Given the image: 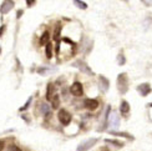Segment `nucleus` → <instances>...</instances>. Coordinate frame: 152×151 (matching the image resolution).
<instances>
[{
	"instance_id": "obj_1",
	"label": "nucleus",
	"mask_w": 152,
	"mask_h": 151,
	"mask_svg": "<svg viewBox=\"0 0 152 151\" xmlns=\"http://www.w3.org/2000/svg\"><path fill=\"white\" fill-rule=\"evenodd\" d=\"M117 88L121 94H125L129 89V79H127L126 74H120L117 76Z\"/></svg>"
},
{
	"instance_id": "obj_2",
	"label": "nucleus",
	"mask_w": 152,
	"mask_h": 151,
	"mask_svg": "<svg viewBox=\"0 0 152 151\" xmlns=\"http://www.w3.org/2000/svg\"><path fill=\"white\" fill-rule=\"evenodd\" d=\"M72 66L77 67L80 71H82V73H85V74H87V75H94V71H92L91 69L89 67V65L86 64L85 61H82V60H77V61H75V63L72 64Z\"/></svg>"
},
{
	"instance_id": "obj_3",
	"label": "nucleus",
	"mask_w": 152,
	"mask_h": 151,
	"mask_svg": "<svg viewBox=\"0 0 152 151\" xmlns=\"http://www.w3.org/2000/svg\"><path fill=\"white\" fill-rule=\"evenodd\" d=\"M99 141V139H89V140H85L84 142H81L80 145L77 146V151H87L90 150L91 147H94V145Z\"/></svg>"
},
{
	"instance_id": "obj_4",
	"label": "nucleus",
	"mask_w": 152,
	"mask_h": 151,
	"mask_svg": "<svg viewBox=\"0 0 152 151\" xmlns=\"http://www.w3.org/2000/svg\"><path fill=\"white\" fill-rule=\"evenodd\" d=\"M57 118H59V120H60V122L63 124V125H69V124L71 122V115L69 114L66 110H64V109L59 110Z\"/></svg>"
},
{
	"instance_id": "obj_5",
	"label": "nucleus",
	"mask_w": 152,
	"mask_h": 151,
	"mask_svg": "<svg viewBox=\"0 0 152 151\" xmlns=\"http://www.w3.org/2000/svg\"><path fill=\"white\" fill-rule=\"evenodd\" d=\"M70 91L74 96H82V94H84V88H82L81 82H79V81L74 82L70 88Z\"/></svg>"
},
{
	"instance_id": "obj_6",
	"label": "nucleus",
	"mask_w": 152,
	"mask_h": 151,
	"mask_svg": "<svg viewBox=\"0 0 152 151\" xmlns=\"http://www.w3.org/2000/svg\"><path fill=\"white\" fill-rule=\"evenodd\" d=\"M109 125L111 126V128H113V129L119 128V125H120V118H119V114H117L116 111H112L111 115L109 116Z\"/></svg>"
},
{
	"instance_id": "obj_7",
	"label": "nucleus",
	"mask_w": 152,
	"mask_h": 151,
	"mask_svg": "<svg viewBox=\"0 0 152 151\" xmlns=\"http://www.w3.org/2000/svg\"><path fill=\"white\" fill-rule=\"evenodd\" d=\"M84 104H85V108L89 110H96L99 108V101L95 100V99H85Z\"/></svg>"
},
{
	"instance_id": "obj_8",
	"label": "nucleus",
	"mask_w": 152,
	"mask_h": 151,
	"mask_svg": "<svg viewBox=\"0 0 152 151\" xmlns=\"http://www.w3.org/2000/svg\"><path fill=\"white\" fill-rule=\"evenodd\" d=\"M137 91L140 92L142 96H146L148 95L151 92V86H150V84H147V82H145V84H141L137 86Z\"/></svg>"
},
{
	"instance_id": "obj_9",
	"label": "nucleus",
	"mask_w": 152,
	"mask_h": 151,
	"mask_svg": "<svg viewBox=\"0 0 152 151\" xmlns=\"http://www.w3.org/2000/svg\"><path fill=\"white\" fill-rule=\"evenodd\" d=\"M13 8H14V1H4L1 4V8H0V13L8 14Z\"/></svg>"
},
{
	"instance_id": "obj_10",
	"label": "nucleus",
	"mask_w": 152,
	"mask_h": 151,
	"mask_svg": "<svg viewBox=\"0 0 152 151\" xmlns=\"http://www.w3.org/2000/svg\"><path fill=\"white\" fill-rule=\"evenodd\" d=\"M99 82H100V88H101V90L102 91H107V89L110 86V82H109L107 79H106L105 76H100Z\"/></svg>"
},
{
	"instance_id": "obj_11",
	"label": "nucleus",
	"mask_w": 152,
	"mask_h": 151,
	"mask_svg": "<svg viewBox=\"0 0 152 151\" xmlns=\"http://www.w3.org/2000/svg\"><path fill=\"white\" fill-rule=\"evenodd\" d=\"M120 111H121V114H122L123 116H126L127 114H129V111H130V105H129V102L125 101V100H122V101H121V105H120Z\"/></svg>"
},
{
	"instance_id": "obj_12",
	"label": "nucleus",
	"mask_w": 152,
	"mask_h": 151,
	"mask_svg": "<svg viewBox=\"0 0 152 151\" xmlns=\"http://www.w3.org/2000/svg\"><path fill=\"white\" fill-rule=\"evenodd\" d=\"M45 54H46V57L47 59H51L53 57V45H51V43H49L45 47Z\"/></svg>"
},
{
	"instance_id": "obj_13",
	"label": "nucleus",
	"mask_w": 152,
	"mask_h": 151,
	"mask_svg": "<svg viewBox=\"0 0 152 151\" xmlns=\"http://www.w3.org/2000/svg\"><path fill=\"white\" fill-rule=\"evenodd\" d=\"M54 85L51 84V82H49L47 84V91H46V99L47 100H50L51 98H53V91H54Z\"/></svg>"
},
{
	"instance_id": "obj_14",
	"label": "nucleus",
	"mask_w": 152,
	"mask_h": 151,
	"mask_svg": "<svg viewBox=\"0 0 152 151\" xmlns=\"http://www.w3.org/2000/svg\"><path fill=\"white\" fill-rule=\"evenodd\" d=\"M53 109L54 110H56L60 108V98H59V95H54L53 96Z\"/></svg>"
},
{
	"instance_id": "obj_15",
	"label": "nucleus",
	"mask_w": 152,
	"mask_h": 151,
	"mask_svg": "<svg viewBox=\"0 0 152 151\" xmlns=\"http://www.w3.org/2000/svg\"><path fill=\"white\" fill-rule=\"evenodd\" d=\"M110 134H112V135H115V136H123V137H127V139H130V140H133V136H132V135H130V134H127V132H116V131H110Z\"/></svg>"
},
{
	"instance_id": "obj_16",
	"label": "nucleus",
	"mask_w": 152,
	"mask_h": 151,
	"mask_svg": "<svg viewBox=\"0 0 152 151\" xmlns=\"http://www.w3.org/2000/svg\"><path fill=\"white\" fill-rule=\"evenodd\" d=\"M49 33H47V31H45L44 34H43V35H41V39H40V44H41V45H44V44H46V45H47V44H49Z\"/></svg>"
},
{
	"instance_id": "obj_17",
	"label": "nucleus",
	"mask_w": 152,
	"mask_h": 151,
	"mask_svg": "<svg viewBox=\"0 0 152 151\" xmlns=\"http://www.w3.org/2000/svg\"><path fill=\"white\" fill-rule=\"evenodd\" d=\"M40 110L41 112H43L44 115H49V111H50V108L47 104H45V102H41L40 104Z\"/></svg>"
},
{
	"instance_id": "obj_18",
	"label": "nucleus",
	"mask_w": 152,
	"mask_h": 151,
	"mask_svg": "<svg viewBox=\"0 0 152 151\" xmlns=\"http://www.w3.org/2000/svg\"><path fill=\"white\" fill-rule=\"evenodd\" d=\"M74 5H76L77 8H80V9H86V8H87V4L84 3V1H80V0H75Z\"/></svg>"
},
{
	"instance_id": "obj_19",
	"label": "nucleus",
	"mask_w": 152,
	"mask_h": 151,
	"mask_svg": "<svg viewBox=\"0 0 152 151\" xmlns=\"http://www.w3.org/2000/svg\"><path fill=\"white\" fill-rule=\"evenodd\" d=\"M106 142L111 144V145H113V146H117V147H122L123 146V142L117 141V140H106Z\"/></svg>"
},
{
	"instance_id": "obj_20",
	"label": "nucleus",
	"mask_w": 152,
	"mask_h": 151,
	"mask_svg": "<svg viewBox=\"0 0 152 151\" xmlns=\"http://www.w3.org/2000/svg\"><path fill=\"white\" fill-rule=\"evenodd\" d=\"M30 104H31V98H29V100L26 101V104L23 106V108H20V111H25V110H27L29 109V106H30Z\"/></svg>"
},
{
	"instance_id": "obj_21",
	"label": "nucleus",
	"mask_w": 152,
	"mask_h": 151,
	"mask_svg": "<svg viewBox=\"0 0 152 151\" xmlns=\"http://www.w3.org/2000/svg\"><path fill=\"white\" fill-rule=\"evenodd\" d=\"M117 61H119V65H123V64H125V61H126V60H125V56H123L122 54H120Z\"/></svg>"
},
{
	"instance_id": "obj_22",
	"label": "nucleus",
	"mask_w": 152,
	"mask_h": 151,
	"mask_svg": "<svg viewBox=\"0 0 152 151\" xmlns=\"http://www.w3.org/2000/svg\"><path fill=\"white\" fill-rule=\"evenodd\" d=\"M9 151H21V149H20L19 146H16V145H10L9 146Z\"/></svg>"
},
{
	"instance_id": "obj_23",
	"label": "nucleus",
	"mask_w": 152,
	"mask_h": 151,
	"mask_svg": "<svg viewBox=\"0 0 152 151\" xmlns=\"http://www.w3.org/2000/svg\"><path fill=\"white\" fill-rule=\"evenodd\" d=\"M60 30H61V26H60V25H57V26H56V31H55V34H54V39H57V37H59Z\"/></svg>"
},
{
	"instance_id": "obj_24",
	"label": "nucleus",
	"mask_w": 152,
	"mask_h": 151,
	"mask_svg": "<svg viewBox=\"0 0 152 151\" xmlns=\"http://www.w3.org/2000/svg\"><path fill=\"white\" fill-rule=\"evenodd\" d=\"M5 25H1V26H0V36H1L3 35V33H4L5 31Z\"/></svg>"
},
{
	"instance_id": "obj_25",
	"label": "nucleus",
	"mask_w": 152,
	"mask_h": 151,
	"mask_svg": "<svg viewBox=\"0 0 152 151\" xmlns=\"http://www.w3.org/2000/svg\"><path fill=\"white\" fill-rule=\"evenodd\" d=\"M3 149H4V141H1V140H0V151H1Z\"/></svg>"
},
{
	"instance_id": "obj_26",
	"label": "nucleus",
	"mask_w": 152,
	"mask_h": 151,
	"mask_svg": "<svg viewBox=\"0 0 152 151\" xmlns=\"http://www.w3.org/2000/svg\"><path fill=\"white\" fill-rule=\"evenodd\" d=\"M21 14H23L21 10H20V11H18V18H20V16H21Z\"/></svg>"
},
{
	"instance_id": "obj_27",
	"label": "nucleus",
	"mask_w": 152,
	"mask_h": 151,
	"mask_svg": "<svg viewBox=\"0 0 152 151\" xmlns=\"http://www.w3.org/2000/svg\"><path fill=\"white\" fill-rule=\"evenodd\" d=\"M148 106H151V108H152V102H151V104H150V105H148Z\"/></svg>"
}]
</instances>
